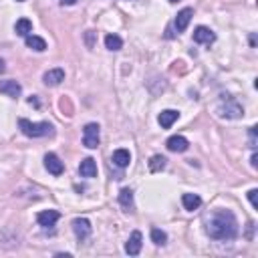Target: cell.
I'll list each match as a JSON object with an SVG mask.
<instances>
[{
	"mask_svg": "<svg viewBox=\"0 0 258 258\" xmlns=\"http://www.w3.org/2000/svg\"><path fill=\"white\" fill-rule=\"evenodd\" d=\"M206 232L212 240H234L238 234V220L230 210H218L208 220Z\"/></svg>",
	"mask_w": 258,
	"mask_h": 258,
	"instance_id": "6da1fadb",
	"label": "cell"
},
{
	"mask_svg": "<svg viewBox=\"0 0 258 258\" xmlns=\"http://www.w3.org/2000/svg\"><path fill=\"white\" fill-rule=\"evenodd\" d=\"M18 125H20V131L27 135V137H44V135L53 133V125H50L48 121L33 123V121H29V119H20Z\"/></svg>",
	"mask_w": 258,
	"mask_h": 258,
	"instance_id": "7a4b0ae2",
	"label": "cell"
},
{
	"mask_svg": "<svg viewBox=\"0 0 258 258\" xmlns=\"http://www.w3.org/2000/svg\"><path fill=\"white\" fill-rule=\"evenodd\" d=\"M218 115L220 117H226V119H238L244 115V109L240 103H236L234 99H228V103H224V105L218 107Z\"/></svg>",
	"mask_w": 258,
	"mask_h": 258,
	"instance_id": "3957f363",
	"label": "cell"
},
{
	"mask_svg": "<svg viewBox=\"0 0 258 258\" xmlns=\"http://www.w3.org/2000/svg\"><path fill=\"white\" fill-rule=\"evenodd\" d=\"M83 143L89 149H97L99 145V125L97 123H87L83 129Z\"/></svg>",
	"mask_w": 258,
	"mask_h": 258,
	"instance_id": "277c9868",
	"label": "cell"
},
{
	"mask_svg": "<svg viewBox=\"0 0 258 258\" xmlns=\"http://www.w3.org/2000/svg\"><path fill=\"white\" fill-rule=\"evenodd\" d=\"M91 230L93 228H91V222L87 218H75L73 220V232H75V236L79 238L81 242L91 236Z\"/></svg>",
	"mask_w": 258,
	"mask_h": 258,
	"instance_id": "5b68a950",
	"label": "cell"
},
{
	"mask_svg": "<svg viewBox=\"0 0 258 258\" xmlns=\"http://www.w3.org/2000/svg\"><path fill=\"white\" fill-rule=\"evenodd\" d=\"M141 244H143V236L139 230H135V232H131V236L125 242V252L129 256H137L141 252Z\"/></svg>",
	"mask_w": 258,
	"mask_h": 258,
	"instance_id": "8992f818",
	"label": "cell"
},
{
	"mask_svg": "<svg viewBox=\"0 0 258 258\" xmlns=\"http://www.w3.org/2000/svg\"><path fill=\"white\" fill-rule=\"evenodd\" d=\"M44 168L48 170V173H53V175H61L65 172V164L59 160L57 153H46L44 156Z\"/></svg>",
	"mask_w": 258,
	"mask_h": 258,
	"instance_id": "52a82bcc",
	"label": "cell"
},
{
	"mask_svg": "<svg viewBox=\"0 0 258 258\" xmlns=\"http://www.w3.org/2000/svg\"><path fill=\"white\" fill-rule=\"evenodd\" d=\"M43 81H44L46 87H57L65 81V71L63 69H50L43 75Z\"/></svg>",
	"mask_w": 258,
	"mask_h": 258,
	"instance_id": "ba28073f",
	"label": "cell"
},
{
	"mask_svg": "<svg viewBox=\"0 0 258 258\" xmlns=\"http://www.w3.org/2000/svg\"><path fill=\"white\" fill-rule=\"evenodd\" d=\"M192 16H194V8H182L177 12V16H175V29H177V33H184L186 29H188V24H190V20H192Z\"/></svg>",
	"mask_w": 258,
	"mask_h": 258,
	"instance_id": "9c48e42d",
	"label": "cell"
},
{
	"mask_svg": "<svg viewBox=\"0 0 258 258\" xmlns=\"http://www.w3.org/2000/svg\"><path fill=\"white\" fill-rule=\"evenodd\" d=\"M166 145H168V149L173 151V153H182V151H186V149L190 147V141H188L184 135H172V137L166 141Z\"/></svg>",
	"mask_w": 258,
	"mask_h": 258,
	"instance_id": "30bf717a",
	"label": "cell"
},
{
	"mask_svg": "<svg viewBox=\"0 0 258 258\" xmlns=\"http://www.w3.org/2000/svg\"><path fill=\"white\" fill-rule=\"evenodd\" d=\"M0 93L8 95V97H12V99H18L20 93H22V87H20V83H16V81H12V79L0 81Z\"/></svg>",
	"mask_w": 258,
	"mask_h": 258,
	"instance_id": "8fae6325",
	"label": "cell"
},
{
	"mask_svg": "<svg viewBox=\"0 0 258 258\" xmlns=\"http://www.w3.org/2000/svg\"><path fill=\"white\" fill-rule=\"evenodd\" d=\"M216 41V35L210 31V29H206V27H198L194 31V43L198 44H212Z\"/></svg>",
	"mask_w": 258,
	"mask_h": 258,
	"instance_id": "7c38bea8",
	"label": "cell"
},
{
	"mask_svg": "<svg viewBox=\"0 0 258 258\" xmlns=\"http://www.w3.org/2000/svg\"><path fill=\"white\" fill-rule=\"evenodd\" d=\"M59 218H61V214H59L57 210H44V212H41V214L37 216V220H39V224H41L43 228H53Z\"/></svg>",
	"mask_w": 258,
	"mask_h": 258,
	"instance_id": "4fadbf2b",
	"label": "cell"
},
{
	"mask_svg": "<svg viewBox=\"0 0 258 258\" xmlns=\"http://www.w3.org/2000/svg\"><path fill=\"white\" fill-rule=\"evenodd\" d=\"M177 117H179V111H175V109H166V111L160 113L158 121H160V125H162L164 129H170V127L177 121Z\"/></svg>",
	"mask_w": 258,
	"mask_h": 258,
	"instance_id": "5bb4252c",
	"label": "cell"
},
{
	"mask_svg": "<svg viewBox=\"0 0 258 258\" xmlns=\"http://www.w3.org/2000/svg\"><path fill=\"white\" fill-rule=\"evenodd\" d=\"M79 173L83 177H95L97 175V164H95V160L93 158H85L81 162V166H79Z\"/></svg>",
	"mask_w": 258,
	"mask_h": 258,
	"instance_id": "9a60e30c",
	"label": "cell"
},
{
	"mask_svg": "<svg viewBox=\"0 0 258 258\" xmlns=\"http://www.w3.org/2000/svg\"><path fill=\"white\" fill-rule=\"evenodd\" d=\"M119 204H121V208L125 212H131L133 210V192L129 190V188H123L119 192Z\"/></svg>",
	"mask_w": 258,
	"mask_h": 258,
	"instance_id": "2e32d148",
	"label": "cell"
},
{
	"mask_svg": "<svg viewBox=\"0 0 258 258\" xmlns=\"http://www.w3.org/2000/svg\"><path fill=\"white\" fill-rule=\"evenodd\" d=\"M182 204H184L186 210L194 212V210H198L200 206H202V198H200L198 194H184V196H182Z\"/></svg>",
	"mask_w": 258,
	"mask_h": 258,
	"instance_id": "e0dca14e",
	"label": "cell"
},
{
	"mask_svg": "<svg viewBox=\"0 0 258 258\" xmlns=\"http://www.w3.org/2000/svg\"><path fill=\"white\" fill-rule=\"evenodd\" d=\"M14 33H16L18 37H29V35L33 33V22H31L29 18H20V20H16V24H14Z\"/></svg>",
	"mask_w": 258,
	"mask_h": 258,
	"instance_id": "ac0fdd59",
	"label": "cell"
},
{
	"mask_svg": "<svg viewBox=\"0 0 258 258\" xmlns=\"http://www.w3.org/2000/svg\"><path fill=\"white\" fill-rule=\"evenodd\" d=\"M24 43H27L29 48L37 50V53H43V50H46V43H44V39H41V37L29 35V37H24Z\"/></svg>",
	"mask_w": 258,
	"mask_h": 258,
	"instance_id": "d6986e66",
	"label": "cell"
},
{
	"mask_svg": "<svg viewBox=\"0 0 258 258\" xmlns=\"http://www.w3.org/2000/svg\"><path fill=\"white\" fill-rule=\"evenodd\" d=\"M129 162H131V153H129L127 149H117V151L113 153V164H115L117 168H127Z\"/></svg>",
	"mask_w": 258,
	"mask_h": 258,
	"instance_id": "ffe728a7",
	"label": "cell"
},
{
	"mask_svg": "<svg viewBox=\"0 0 258 258\" xmlns=\"http://www.w3.org/2000/svg\"><path fill=\"white\" fill-rule=\"evenodd\" d=\"M166 158L164 156H153L151 160H149V172H153V173H158V172H162L164 168H166Z\"/></svg>",
	"mask_w": 258,
	"mask_h": 258,
	"instance_id": "44dd1931",
	"label": "cell"
},
{
	"mask_svg": "<svg viewBox=\"0 0 258 258\" xmlns=\"http://www.w3.org/2000/svg\"><path fill=\"white\" fill-rule=\"evenodd\" d=\"M105 46H107L109 50H121V48H123V41H121V37H117V35H107V37H105Z\"/></svg>",
	"mask_w": 258,
	"mask_h": 258,
	"instance_id": "7402d4cb",
	"label": "cell"
},
{
	"mask_svg": "<svg viewBox=\"0 0 258 258\" xmlns=\"http://www.w3.org/2000/svg\"><path fill=\"white\" fill-rule=\"evenodd\" d=\"M166 240H168V234H166L164 230H160V228H153V230H151V242H153V244L164 246Z\"/></svg>",
	"mask_w": 258,
	"mask_h": 258,
	"instance_id": "603a6c76",
	"label": "cell"
},
{
	"mask_svg": "<svg viewBox=\"0 0 258 258\" xmlns=\"http://www.w3.org/2000/svg\"><path fill=\"white\" fill-rule=\"evenodd\" d=\"M256 194H258V190H250V192H248V200H250V204H252V208H258Z\"/></svg>",
	"mask_w": 258,
	"mask_h": 258,
	"instance_id": "cb8c5ba5",
	"label": "cell"
},
{
	"mask_svg": "<svg viewBox=\"0 0 258 258\" xmlns=\"http://www.w3.org/2000/svg\"><path fill=\"white\" fill-rule=\"evenodd\" d=\"M93 35H95V31H87V46L89 48H93V44H95L93 43Z\"/></svg>",
	"mask_w": 258,
	"mask_h": 258,
	"instance_id": "d4e9b609",
	"label": "cell"
},
{
	"mask_svg": "<svg viewBox=\"0 0 258 258\" xmlns=\"http://www.w3.org/2000/svg\"><path fill=\"white\" fill-rule=\"evenodd\" d=\"M77 2V0H61V4H65V6H73Z\"/></svg>",
	"mask_w": 258,
	"mask_h": 258,
	"instance_id": "484cf974",
	"label": "cell"
},
{
	"mask_svg": "<svg viewBox=\"0 0 258 258\" xmlns=\"http://www.w3.org/2000/svg\"><path fill=\"white\" fill-rule=\"evenodd\" d=\"M256 162H258V156L254 153V156H252V168H256Z\"/></svg>",
	"mask_w": 258,
	"mask_h": 258,
	"instance_id": "4316f807",
	"label": "cell"
},
{
	"mask_svg": "<svg viewBox=\"0 0 258 258\" xmlns=\"http://www.w3.org/2000/svg\"><path fill=\"white\" fill-rule=\"evenodd\" d=\"M2 73H4V61L0 59V75H2Z\"/></svg>",
	"mask_w": 258,
	"mask_h": 258,
	"instance_id": "83f0119b",
	"label": "cell"
},
{
	"mask_svg": "<svg viewBox=\"0 0 258 258\" xmlns=\"http://www.w3.org/2000/svg\"><path fill=\"white\" fill-rule=\"evenodd\" d=\"M250 44H252V46H256V37H254V35L250 37Z\"/></svg>",
	"mask_w": 258,
	"mask_h": 258,
	"instance_id": "f1b7e54d",
	"label": "cell"
},
{
	"mask_svg": "<svg viewBox=\"0 0 258 258\" xmlns=\"http://www.w3.org/2000/svg\"><path fill=\"white\" fill-rule=\"evenodd\" d=\"M170 2H177V0H170Z\"/></svg>",
	"mask_w": 258,
	"mask_h": 258,
	"instance_id": "f546056e",
	"label": "cell"
},
{
	"mask_svg": "<svg viewBox=\"0 0 258 258\" xmlns=\"http://www.w3.org/2000/svg\"><path fill=\"white\" fill-rule=\"evenodd\" d=\"M16 2H24V0H16Z\"/></svg>",
	"mask_w": 258,
	"mask_h": 258,
	"instance_id": "4dcf8cb0",
	"label": "cell"
}]
</instances>
